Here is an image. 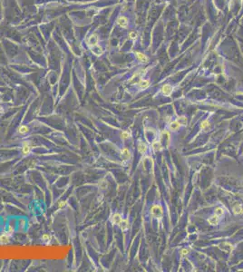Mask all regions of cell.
I'll return each mask as SVG.
<instances>
[{"label": "cell", "mask_w": 243, "mask_h": 272, "mask_svg": "<svg viewBox=\"0 0 243 272\" xmlns=\"http://www.w3.org/2000/svg\"><path fill=\"white\" fill-rule=\"evenodd\" d=\"M57 205H58V208H59V209L64 208V206L66 205V201H59V203H58Z\"/></svg>", "instance_id": "24"}, {"label": "cell", "mask_w": 243, "mask_h": 272, "mask_svg": "<svg viewBox=\"0 0 243 272\" xmlns=\"http://www.w3.org/2000/svg\"><path fill=\"white\" fill-rule=\"evenodd\" d=\"M117 24L119 25L121 27L125 28L128 26V19L125 17H120L119 18L117 19Z\"/></svg>", "instance_id": "5"}, {"label": "cell", "mask_w": 243, "mask_h": 272, "mask_svg": "<svg viewBox=\"0 0 243 272\" xmlns=\"http://www.w3.org/2000/svg\"><path fill=\"white\" fill-rule=\"evenodd\" d=\"M147 149H148V147L147 145L144 143V142H139V144H138V151L140 153H145L146 151H147Z\"/></svg>", "instance_id": "8"}, {"label": "cell", "mask_w": 243, "mask_h": 272, "mask_svg": "<svg viewBox=\"0 0 243 272\" xmlns=\"http://www.w3.org/2000/svg\"><path fill=\"white\" fill-rule=\"evenodd\" d=\"M162 91L165 95L169 96V95H171V94H172V88L170 84H165L162 86Z\"/></svg>", "instance_id": "6"}, {"label": "cell", "mask_w": 243, "mask_h": 272, "mask_svg": "<svg viewBox=\"0 0 243 272\" xmlns=\"http://www.w3.org/2000/svg\"><path fill=\"white\" fill-rule=\"evenodd\" d=\"M9 236L7 234L0 235V244H7L9 242Z\"/></svg>", "instance_id": "13"}, {"label": "cell", "mask_w": 243, "mask_h": 272, "mask_svg": "<svg viewBox=\"0 0 243 272\" xmlns=\"http://www.w3.org/2000/svg\"><path fill=\"white\" fill-rule=\"evenodd\" d=\"M31 151V145L29 144V142H23V147H22V153L23 155H28Z\"/></svg>", "instance_id": "4"}, {"label": "cell", "mask_w": 243, "mask_h": 272, "mask_svg": "<svg viewBox=\"0 0 243 272\" xmlns=\"http://www.w3.org/2000/svg\"><path fill=\"white\" fill-rule=\"evenodd\" d=\"M121 137L123 138L124 140H127V139H129V138L131 137V134H130L128 132H126V131H124V132L121 133Z\"/></svg>", "instance_id": "22"}, {"label": "cell", "mask_w": 243, "mask_h": 272, "mask_svg": "<svg viewBox=\"0 0 243 272\" xmlns=\"http://www.w3.org/2000/svg\"><path fill=\"white\" fill-rule=\"evenodd\" d=\"M176 121L178 122L180 124H186V123H187V118H186L185 116H180V117L177 118Z\"/></svg>", "instance_id": "20"}, {"label": "cell", "mask_w": 243, "mask_h": 272, "mask_svg": "<svg viewBox=\"0 0 243 272\" xmlns=\"http://www.w3.org/2000/svg\"><path fill=\"white\" fill-rule=\"evenodd\" d=\"M129 36H130V38H132V39H134V38H136V36H137V35H136V34L134 33V32H131V33H130V35H129Z\"/></svg>", "instance_id": "26"}, {"label": "cell", "mask_w": 243, "mask_h": 272, "mask_svg": "<svg viewBox=\"0 0 243 272\" xmlns=\"http://www.w3.org/2000/svg\"><path fill=\"white\" fill-rule=\"evenodd\" d=\"M121 154L122 157L124 159H129L130 156H131V153H130V151H129L127 148H124V149L121 151Z\"/></svg>", "instance_id": "14"}, {"label": "cell", "mask_w": 243, "mask_h": 272, "mask_svg": "<svg viewBox=\"0 0 243 272\" xmlns=\"http://www.w3.org/2000/svg\"><path fill=\"white\" fill-rule=\"evenodd\" d=\"M2 111H3V108H2V106L0 105V113H1V112H2Z\"/></svg>", "instance_id": "28"}, {"label": "cell", "mask_w": 243, "mask_h": 272, "mask_svg": "<svg viewBox=\"0 0 243 272\" xmlns=\"http://www.w3.org/2000/svg\"><path fill=\"white\" fill-rule=\"evenodd\" d=\"M150 85V82L148 80H141L139 82V86L141 88H147Z\"/></svg>", "instance_id": "17"}, {"label": "cell", "mask_w": 243, "mask_h": 272, "mask_svg": "<svg viewBox=\"0 0 243 272\" xmlns=\"http://www.w3.org/2000/svg\"><path fill=\"white\" fill-rule=\"evenodd\" d=\"M214 213L216 214L217 216H219V217H220V216L223 215V213H224V211H223V209L222 208H217L216 210L214 211Z\"/></svg>", "instance_id": "21"}, {"label": "cell", "mask_w": 243, "mask_h": 272, "mask_svg": "<svg viewBox=\"0 0 243 272\" xmlns=\"http://www.w3.org/2000/svg\"><path fill=\"white\" fill-rule=\"evenodd\" d=\"M233 211L235 214H240V213H242L243 210H242V207H241L240 204H236V205H234Z\"/></svg>", "instance_id": "16"}, {"label": "cell", "mask_w": 243, "mask_h": 272, "mask_svg": "<svg viewBox=\"0 0 243 272\" xmlns=\"http://www.w3.org/2000/svg\"><path fill=\"white\" fill-rule=\"evenodd\" d=\"M153 149L155 151H161L162 150V143L160 142H154L153 143Z\"/></svg>", "instance_id": "18"}, {"label": "cell", "mask_w": 243, "mask_h": 272, "mask_svg": "<svg viewBox=\"0 0 243 272\" xmlns=\"http://www.w3.org/2000/svg\"><path fill=\"white\" fill-rule=\"evenodd\" d=\"M122 220H123V218H122V215L120 213H114V214L112 215V217H111V221H112V224L119 225L120 223H121Z\"/></svg>", "instance_id": "2"}, {"label": "cell", "mask_w": 243, "mask_h": 272, "mask_svg": "<svg viewBox=\"0 0 243 272\" xmlns=\"http://www.w3.org/2000/svg\"><path fill=\"white\" fill-rule=\"evenodd\" d=\"M180 126H181V124L177 121H173L170 123V129L172 131H177L180 128Z\"/></svg>", "instance_id": "15"}, {"label": "cell", "mask_w": 243, "mask_h": 272, "mask_svg": "<svg viewBox=\"0 0 243 272\" xmlns=\"http://www.w3.org/2000/svg\"><path fill=\"white\" fill-rule=\"evenodd\" d=\"M91 50H92V52H93V54H95L96 55H100V54H102V48H101L98 45H94V46H92V47H91Z\"/></svg>", "instance_id": "10"}, {"label": "cell", "mask_w": 243, "mask_h": 272, "mask_svg": "<svg viewBox=\"0 0 243 272\" xmlns=\"http://www.w3.org/2000/svg\"><path fill=\"white\" fill-rule=\"evenodd\" d=\"M189 253V250L188 249H186V248H183V249H181V257H185V256H187Z\"/></svg>", "instance_id": "25"}, {"label": "cell", "mask_w": 243, "mask_h": 272, "mask_svg": "<svg viewBox=\"0 0 243 272\" xmlns=\"http://www.w3.org/2000/svg\"><path fill=\"white\" fill-rule=\"evenodd\" d=\"M208 222L210 223V225H212V226L217 225L218 223H219V216H217L216 214H214V215L211 216V217L208 220Z\"/></svg>", "instance_id": "7"}, {"label": "cell", "mask_w": 243, "mask_h": 272, "mask_svg": "<svg viewBox=\"0 0 243 272\" xmlns=\"http://www.w3.org/2000/svg\"><path fill=\"white\" fill-rule=\"evenodd\" d=\"M200 128L202 129L203 131H207L209 128H210V122L209 121H203L202 123H201V125H200Z\"/></svg>", "instance_id": "19"}, {"label": "cell", "mask_w": 243, "mask_h": 272, "mask_svg": "<svg viewBox=\"0 0 243 272\" xmlns=\"http://www.w3.org/2000/svg\"><path fill=\"white\" fill-rule=\"evenodd\" d=\"M28 131L29 129L26 125H20L17 128V133H20V134H26V133H28Z\"/></svg>", "instance_id": "11"}, {"label": "cell", "mask_w": 243, "mask_h": 272, "mask_svg": "<svg viewBox=\"0 0 243 272\" xmlns=\"http://www.w3.org/2000/svg\"><path fill=\"white\" fill-rule=\"evenodd\" d=\"M41 239H42V240H43V241H49V240L51 239V236L48 234V233H45V234L42 235Z\"/></svg>", "instance_id": "23"}, {"label": "cell", "mask_w": 243, "mask_h": 272, "mask_svg": "<svg viewBox=\"0 0 243 272\" xmlns=\"http://www.w3.org/2000/svg\"><path fill=\"white\" fill-rule=\"evenodd\" d=\"M98 43V36L96 35H92L91 36H89V38L87 39V45L92 47V46H94V45H97Z\"/></svg>", "instance_id": "3"}, {"label": "cell", "mask_w": 243, "mask_h": 272, "mask_svg": "<svg viewBox=\"0 0 243 272\" xmlns=\"http://www.w3.org/2000/svg\"><path fill=\"white\" fill-rule=\"evenodd\" d=\"M152 214L156 218H160L162 215V209L161 206L154 205L152 207Z\"/></svg>", "instance_id": "1"}, {"label": "cell", "mask_w": 243, "mask_h": 272, "mask_svg": "<svg viewBox=\"0 0 243 272\" xmlns=\"http://www.w3.org/2000/svg\"><path fill=\"white\" fill-rule=\"evenodd\" d=\"M120 228H121V230H123V231H125V230H127L129 229V222H128V220H124L123 219V220L121 221V223L119 224Z\"/></svg>", "instance_id": "9"}, {"label": "cell", "mask_w": 243, "mask_h": 272, "mask_svg": "<svg viewBox=\"0 0 243 272\" xmlns=\"http://www.w3.org/2000/svg\"><path fill=\"white\" fill-rule=\"evenodd\" d=\"M8 232H9V233H12V232H13L12 227H9V229H8Z\"/></svg>", "instance_id": "27"}, {"label": "cell", "mask_w": 243, "mask_h": 272, "mask_svg": "<svg viewBox=\"0 0 243 272\" xmlns=\"http://www.w3.org/2000/svg\"><path fill=\"white\" fill-rule=\"evenodd\" d=\"M136 57H137V59H138L139 61L143 62V63H146V62H148L147 56H146V55H144L143 54H142V53H140V52L136 53Z\"/></svg>", "instance_id": "12"}]
</instances>
